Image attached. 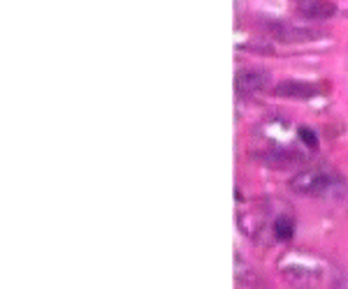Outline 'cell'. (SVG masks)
Segmentation results:
<instances>
[{"mask_svg":"<svg viewBox=\"0 0 348 289\" xmlns=\"http://www.w3.org/2000/svg\"><path fill=\"white\" fill-rule=\"evenodd\" d=\"M269 86V72L265 70H239L237 77H234V90L239 95H251V93H258V90H265Z\"/></svg>","mask_w":348,"mask_h":289,"instance_id":"obj_3","label":"cell"},{"mask_svg":"<svg viewBox=\"0 0 348 289\" xmlns=\"http://www.w3.org/2000/svg\"><path fill=\"white\" fill-rule=\"evenodd\" d=\"M274 95L290 97V100H311L321 95V86L309 83V81H281L274 88Z\"/></svg>","mask_w":348,"mask_h":289,"instance_id":"obj_4","label":"cell"},{"mask_svg":"<svg viewBox=\"0 0 348 289\" xmlns=\"http://www.w3.org/2000/svg\"><path fill=\"white\" fill-rule=\"evenodd\" d=\"M293 222H290V218H278L277 222H274V234H277L278 241H290L293 238Z\"/></svg>","mask_w":348,"mask_h":289,"instance_id":"obj_7","label":"cell"},{"mask_svg":"<svg viewBox=\"0 0 348 289\" xmlns=\"http://www.w3.org/2000/svg\"><path fill=\"white\" fill-rule=\"evenodd\" d=\"M260 28H262L269 37H274L277 42H283V44L313 42V40L323 37L318 28L290 23V21H286V19H265V21H260Z\"/></svg>","mask_w":348,"mask_h":289,"instance_id":"obj_1","label":"cell"},{"mask_svg":"<svg viewBox=\"0 0 348 289\" xmlns=\"http://www.w3.org/2000/svg\"><path fill=\"white\" fill-rule=\"evenodd\" d=\"M297 2H300V0H297Z\"/></svg>","mask_w":348,"mask_h":289,"instance_id":"obj_11","label":"cell"},{"mask_svg":"<svg viewBox=\"0 0 348 289\" xmlns=\"http://www.w3.org/2000/svg\"><path fill=\"white\" fill-rule=\"evenodd\" d=\"M337 185V178L325 171V169H306V171H300L290 181V187H293L297 194H309V197H321V194H327Z\"/></svg>","mask_w":348,"mask_h":289,"instance_id":"obj_2","label":"cell"},{"mask_svg":"<svg viewBox=\"0 0 348 289\" xmlns=\"http://www.w3.org/2000/svg\"><path fill=\"white\" fill-rule=\"evenodd\" d=\"M334 289H348V280L339 278V280H337V285H334Z\"/></svg>","mask_w":348,"mask_h":289,"instance_id":"obj_10","label":"cell"},{"mask_svg":"<svg viewBox=\"0 0 348 289\" xmlns=\"http://www.w3.org/2000/svg\"><path fill=\"white\" fill-rule=\"evenodd\" d=\"M262 160L267 162L272 169H288L302 162V155H297L293 148H272L267 155H262Z\"/></svg>","mask_w":348,"mask_h":289,"instance_id":"obj_6","label":"cell"},{"mask_svg":"<svg viewBox=\"0 0 348 289\" xmlns=\"http://www.w3.org/2000/svg\"><path fill=\"white\" fill-rule=\"evenodd\" d=\"M297 12L306 19H313V21H325V19H332L337 14V7L330 0H300Z\"/></svg>","mask_w":348,"mask_h":289,"instance_id":"obj_5","label":"cell"},{"mask_svg":"<svg viewBox=\"0 0 348 289\" xmlns=\"http://www.w3.org/2000/svg\"><path fill=\"white\" fill-rule=\"evenodd\" d=\"M297 134H300V139H302L309 148H316V146H318V137H316V132L313 130H309V127H300Z\"/></svg>","mask_w":348,"mask_h":289,"instance_id":"obj_9","label":"cell"},{"mask_svg":"<svg viewBox=\"0 0 348 289\" xmlns=\"http://www.w3.org/2000/svg\"><path fill=\"white\" fill-rule=\"evenodd\" d=\"M234 266H237V282H239L241 287H253V285H255V275H253V271H251L249 266H246V271H244V262H241L239 257H237Z\"/></svg>","mask_w":348,"mask_h":289,"instance_id":"obj_8","label":"cell"}]
</instances>
